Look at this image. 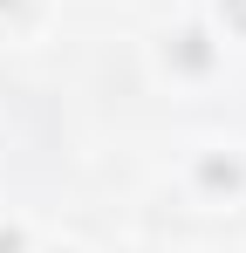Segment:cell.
I'll use <instances>...</instances> for the list:
<instances>
[{"label": "cell", "instance_id": "cell-1", "mask_svg": "<svg viewBox=\"0 0 246 253\" xmlns=\"http://www.w3.org/2000/svg\"><path fill=\"white\" fill-rule=\"evenodd\" d=\"M240 21H246V0H240Z\"/></svg>", "mask_w": 246, "mask_h": 253}]
</instances>
